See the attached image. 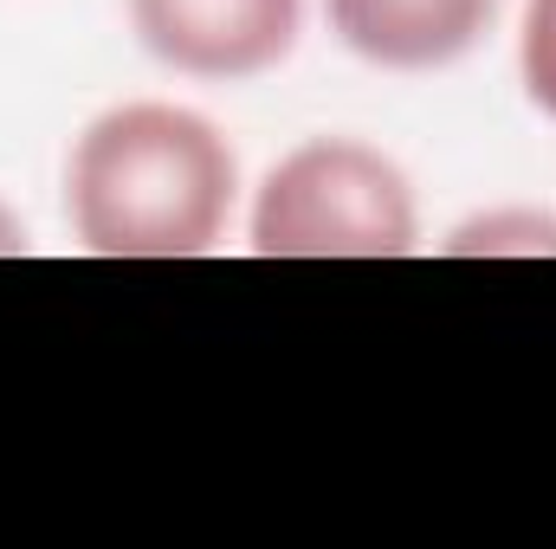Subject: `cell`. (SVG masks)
I'll return each instance as SVG.
<instances>
[{"label": "cell", "mask_w": 556, "mask_h": 549, "mask_svg": "<svg viewBox=\"0 0 556 549\" xmlns=\"http://www.w3.org/2000/svg\"><path fill=\"white\" fill-rule=\"evenodd\" d=\"M130 20L188 78H260L298 46L304 0H130Z\"/></svg>", "instance_id": "cell-3"}, {"label": "cell", "mask_w": 556, "mask_h": 549, "mask_svg": "<svg viewBox=\"0 0 556 549\" xmlns=\"http://www.w3.org/2000/svg\"><path fill=\"white\" fill-rule=\"evenodd\" d=\"M498 20V0H330L337 39L382 72H440Z\"/></svg>", "instance_id": "cell-4"}, {"label": "cell", "mask_w": 556, "mask_h": 549, "mask_svg": "<svg viewBox=\"0 0 556 549\" xmlns=\"http://www.w3.org/2000/svg\"><path fill=\"white\" fill-rule=\"evenodd\" d=\"M240 194L227 137L181 104L104 111L65 168V214L85 253L201 259L220 246Z\"/></svg>", "instance_id": "cell-1"}, {"label": "cell", "mask_w": 556, "mask_h": 549, "mask_svg": "<svg viewBox=\"0 0 556 549\" xmlns=\"http://www.w3.org/2000/svg\"><path fill=\"white\" fill-rule=\"evenodd\" d=\"M415 188L408 175L350 137L291 149L253 201L260 259H402L415 253Z\"/></svg>", "instance_id": "cell-2"}, {"label": "cell", "mask_w": 556, "mask_h": 549, "mask_svg": "<svg viewBox=\"0 0 556 549\" xmlns=\"http://www.w3.org/2000/svg\"><path fill=\"white\" fill-rule=\"evenodd\" d=\"M518 72L531 104L556 117V0H531L525 7V33H518Z\"/></svg>", "instance_id": "cell-6"}, {"label": "cell", "mask_w": 556, "mask_h": 549, "mask_svg": "<svg viewBox=\"0 0 556 549\" xmlns=\"http://www.w3.org/2000/svg\"><path fill=\"white\" fill-rule=\"evenodd\" d=\"M20 253H26V227L0 207V259H20Z\"/></svg>", "instance_id": "cell-7"}, {"label": "cell", "mask_w": 556, "mask_h": 549, "mask_svg": "<svg viewBox=\"0 0 556 549\" xmlns=\"http://www.w3.org/2000/svg\"><path fill=\"white\" fill-rule=\"evenodd\" d=\"M446 253L453 259H466V253H525V259H538V253H556V220L551 214H531V207L485 214V220H466L446 240Z\"/></svg>", "instance_id": "cell-5"}]
</instances>
